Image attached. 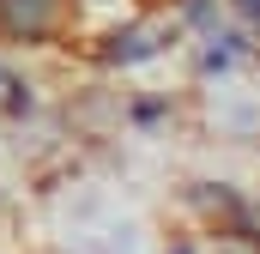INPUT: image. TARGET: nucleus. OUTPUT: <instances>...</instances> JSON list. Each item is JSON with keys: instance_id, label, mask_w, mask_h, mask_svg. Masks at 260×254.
Here are the masks:
<instances>
[{"instance_id": "obj_1", "label": "nucleus", "mask_w": 260, "mask_h": 254, "mask_svg": "<svg viewBox=\"0 0 260 254\" xmlns=\"http://www.w3.org/2000/svg\"><path fill=\"white\" fill-rule=\"evenodd\" d=\"M61 24V0H0V37H49Z\"/></svg>"}, {"instance_id": "obj_2", "label": "nucleus", "mask_w": 260, "mask_h": 254, "mask_svg": "<svg viewBox=\"0 0 260 254\" xmlns=\"http://www.w3.org/2000/svg\"><path fill=\"white\" fill-rule=\"evenodd\" d=\"M12 91H18V85H12V79L0 73V103H6V109H18V97H12Z\"/></svg>"}]
</instances>
